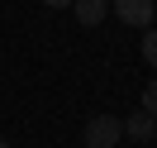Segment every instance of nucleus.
Wrapping results in <instances>:
<instances>
[{
  "mask_svg": "<svg viewBox=\"0 0 157 148\" xmlns=\"http://www.w3.org/2000/svg\"><path fill=\"white\" fill-rule=\"evenodd\" d=\"M119 138H124L119 115H90L86 119V148H114Z\"/></svg>",
  "mask_w": 157,
  "mask_h": 148,
  "instance_id": "1",
  "label": "nucleus"
},
{
  "mask_svg": "<svg viewBox=\"0 0 157 148\" xmlns=\"http://www.w3.org/2000/svg\"><path fill=\"white\" fill-rule=\"evenodd\" d=\"M114 5V14L124 24H133V29H152V0H109Z\"/></svg>",
  "mask_w": 157,
  "mask_h": 148,
  "instance_id": "2",
  "label": "nucleus"
},
{
  "mask_svg": "<svg viewBox=\"0 0 157 148\" xmlns=\"http://www.w3.org/2000/svg\"><path fill=\"white\" fill-rule=\"evenodd\" d=\"M119 124H124V134H128V138H138V143H147V138L157 134V119L147 115V110H138V115H128V119H119Z\"/></svg>",
  "mask_w": 157,
  "mask_h": 148,
  "instance_id": "3",
  "label": "nucleus"
},
{
  "mask_svg": "<svg viewBox=\"0 0 157 148\" xmlns=\"http://www.w3.org/2000/svg\"><path fill=\"white\" fill-rule=\"evenodd\" d=\"M105 5H109V0H71V14H76V24L95 29V24L105 19Z\"/></svg>",
  "mask_w": 157,
  "mask_h": 148,
  "instance_id": "4",
  "label": "nucleus"
},
{
  "mask_svg": "<svg viewBox=\"0 0 157 148\" xmlns=\"http://www.w3.org/2000/svg\"><path fill=\"white\" fill-rule=\"evenodd\" d=\"M143 62L157 67V29H143Z\"/></svg>",
  "mask_w": 157,
  "mask_h": 148,
  "instance_id": "5",
  "label": "nucleus"
},
{
  "mask_svg": "<svg viewBox=\"0 0 157 148\" xmlns=\"http://www.w3.org/2000/svg\"><path fill=\"white\" fill-rule=\"evenodd\" d=\"M143 110L157 119V81H147V86H143Z\"/></svg>",
  "mask_w": 157,
  "mask_h": 148,
  "instance_id": "6",
  "label": "nucleus"
},
{
  "mask_svg": "<svg viewBox=\"0 0 157 148\" xmlns=\"http://www.w3.org/2000/svg\"><path fill=\"white\" fill-rule=\"evenodd\" d=\"M43 5H52V10H67V5H71V0H43Z\"/></svg>",
  "mask_w": 157,
  "mask_h": 148,
  "instance_id": "7",
  "label": "nucleus"
},
{
  "mask_svg": "<svg viewBox=\"0 0 157 148\" xmlns=\"http://www.w3.org/2000/svg\"><path fill=\"white\" fill-rule=\"evenodd\" d=\"M0 148H10V143H5V138H0Z\"/></svg>",
  "mask_w": 157,
  "mask_h": 148,
  "instance_id": "8",
  "label": "nucleus"
}]
</instances>
